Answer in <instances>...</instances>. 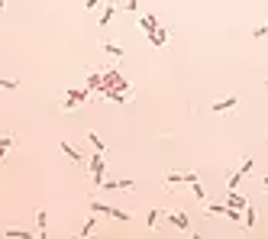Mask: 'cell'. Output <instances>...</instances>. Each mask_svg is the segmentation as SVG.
I'll return each mask as SVG.
<instances>
[{"mask_svg": "<svg viewBox=\"0 0 268 239\" xmlns=\"http://www.w3.org/2000/svg\"><path fill=\"white\" fill-rule=\"evenodd\" d=\"M94 227H97V220H94V217H87V223H84V227H81V236L94 233Z\"/></svg>", "mask_w": 268, "mask_h": 239, "instance_id": "d4e9b609", "label": "cell"}, {"mask_svg": "<svg viewBox=\"0 0 268 239\" xmlns=\"http://www.w3.org/2000/svg\"><path fill=\"white\" fill-rule=\"evenodd\" d=\"M236 107H239V97H223V100L214 104V113H230V110H236Z\"/></svg>", "mask_w": 268, "mask_h": 239, "instance_id": "52a82bcc", "label": "cell"}, {"mask_svg": "<svg viewBox=\"0 0 268 239\" xmlns=\"http://www.w3.org/2000/svg\"><path fill=\"white\" fill-rule=\"evenodd\" d=\"M139 26H142L146 32H155V29H159V19H155L152 13H146V16H139Z\"/></svg>", "mask_w": 268, "mask_h": 239, "instance_id": "7c38bea8", "label": "cell"}, {"mask_svg": "<svg viewBox=\"0 0 268 239\" xmlns=\"http://www.w3.org/2000/svg\"><path fill=\"white\" fill-rule=\"evenodd\" d=\"M3 3H6V0H0V13H3Z\"/></svg>", "mask_w": 268, "mask_h": 239, "instance_id": "4dcf8cb0", "label": "cell"}, {"mask_svg": "<svg viewBox=\"0 0 268 239\" xmlns=\"http://www.w3.org/2000/svg\"><path fill=\"white\" fill-rule=\"evenodd\" d=\"M36 223H39V239H45L49 233H45V223H49V214L45 210H36Z\"/></svg>", "mask_w": 268, "mask_h": 239, "instance_id": "5bb4252c", "label": "cell"}, {"mask_svg": "<svg viewBox=\"0 0 268 239\" xmlns=\"http://www.w3.org/2000/svg\"><path fill=\"white\" fill-rule=\"evenodd\" d=\"M100 49H104V52H107L110 58H123V55H126V52H123V45L110 42V39H104V42H100Z\"/></svg>", "mask_w": 268, "mask_h": 239, "instance_id": "9c48e42d", "label": "cell"}, {"mask_svg": "<svg viewBox=\"0 0 268 239\" xmlns=\"http://www.w3.org/2000/svg\"><path fill=\"white\" fill-rule=\"evenodd\" d=\"M97 6H100V0H87V3H84V10H97Z\"/></svg>", "mask_w": 268, "mask_h": 239, "instance_id": "f1b7e54d", "label": "cell"}, {"mask_svg": "<svg viewBox=\"0 0 268 239\" xmlns=\"http://www.w3.org/2000/svg\"><path fill=\"white\" fill-rule=\"evenodd\" d=\"M87 91H94V94L104 91V74H100V71H94L91 78H87Z\"/></svg>", "mask_w": 268, "mask_h": 239, "instance_id": "8fae6325", "label": "cell"}, {"mask_svg": "<svg viewBox=\"0 0 268 239\" xmlns=\"http://www.w3.org/2000/svg\"><path fill=\"white\" fill-rule=\"evenodd\" d=\"M262 36H268V23H265V26H259V29L252 32V39H262Z\"/></svg>", "mask_w": 268, "mask_h": 239, "instance_id": "4316f807", "label": "cell"}, {"mask_svg": "<svg viewBox=\"0 0 268 239\" xmlns=\"http://www.w3.org/2000/svg\"><path fill=\"white\" fill-rule=\"evenodd\" d=\"M243 178H246V175L233 172V175H230V181H226V188H230V191H236V188H239V181H243Z\"/></svg>", "mask_w": 268, "mask_h": 239, "instance_id": "cb8c5ba5", "label": "cell"}, {"mask_svg": "<svg viewBox=\"0 0 268 239\" xmlns=\"http://www.w3.org/2000/svg\"><path fill=\"white\" fill-rule=\"evenodd\" d=\"M94 91H78V87H65V104H61V110H74L78 104H84V100H91Z\"/></svg>", "mask_w": 268, "mask_h": 239, "instance_id": "7a4b0ae2", "label": "cell"}, {"mask_svg": "<svg viewBox=\"0 0 268 239\" xmlns=\"http://www.w3.org/2000/svg\"><path fill=\"white\" fill-rule=\"evenodd\" d=\"M61 155H68V159H71L74 165H87V162H84V155H81L78 149L71 146V142H65V139H61Z\"/></svg>", "mask_w": 268, "mask_h": 239, "instance_id": "8992f818", "label": "cell"}, {"mask_svg": "<svg viewBox=\"0 0 268 239\" xmlns=\"http://www.w3.org/2000/svg\"><path fill=\"white\" fill-rule=\"evenodd\" d=\"M197 172H168L165 175V191H175L178 184H194Z\"/></svg>", "mask_w": 268, "mask_h": 239, "instance_id": "3957f363", "label": "cell"}, {"mask_svg": "<svg viewBox=\"0 0 268 239\" xmlns=\"http://www.w3.org/2000/svg\"><path fill=\"white\" fill-rule=\"evenodd\" d=\"M165 217H168V220L175 223L178 230H191V217H188V214H181V210H175V214H165Z\"/></svg>", "mask_w": 268, "mask_h": 239, "instance_id": "ba28073f", "label": "cell"}, {"mask_svg": "<svg viewBox=\"0 0 268 239\" xmlns=\"http://www.w3.org/2000/svg\"><path fill=\"white\" fill-rule=\"evenodd\" d=\"M226 204H230V207H239V210H243V207H246V204H249V201H246V197L239 194V191H230V197H226Z\"/></svg>", "mask_w": 268, "mask_h": 239, "instance_id": "4fadbf2b", "label": "cell"}, {"mask_svg": "<svg viewBox=\"0 0 268 239\" xmlns=\"http://www.w3.org/2000/svg\"><path fill=\"white\" fill-rule=\"evenodd\" d=\"M87 142H91V146H94V149H97V152H104V149H107V142H104V139H100V136H97V133H87Z\"/></svg>", "mask_w": 268, "mask_h": 239, "instance_id": "ffe728a7", "label": "cell"}, {"mask_svg": "<svg viewBox=\"0 0 268 239\" xmlns=\"http://www.w3.org/2000/svg\"><path fill=\"white\" fill-rule=\"evenodd\" d=\"M16 146V136L13 133H0V149H13Z\"/></svg>", "mask_w": 268, "mask_h": 239, "instance_id": "d6986e66", "label": "cell"}, {"mask_svg": "<svg viewBox=\"0 0 268 239\" xmlns=\"http://www.w3.org/2000/svg\"><path fill=\"white\" fill-rule=\"evenodd\" d=\"M252 165H256V162H252V155H246V159L239 162V175H249V172H252Z\"/></svg>", "mask_w": 268, "mask_h": 239, "instance_id": "7402d4cb", "label": "cell"}, {"mask_svg": "<svg viewBox=\"0 0 268 239\" xmlns=\"http://www.w3.org/2000/svg\"><path fill=\"white\" fill-rule=\"evenodd\" d=\"M226 207L230 204H207V214L210 217H226Z\"/></svg>", "mask_w": 268, "mask_h": 239, "instance_id": "ac0fdd59", "label": "cell"}, {"mask_svg": "<svg viewBox=\"0 0 268 239\" xmlns=\"http://www.w3.org/2000/svg\"><path fill=\"white\" fill-rule=\"evenodd\" d=\"M136 6H139V0H126V3H123V10H136Z\"/></svg>", "mask_w": 268, "mask_h": 239, "instance_id": "83f0119b", "label": "cell"}, {"mask_svg": "<svg viewBox=\"0 0 268 239\" xmlns=\"http://www.w3.org/2000/svg\"><path fill=\"white\" fill-rule=\"evenodd\" d=\"M256 220H259V210L256 207H252V204H246V227H256Z\"/></svg>", "mask_w": 268, "mask_h": 239, "instance_id": "2e32d148", "label": "cell"}, {"mask_svg": "<svg viewBox=\"0 0 268 239\" xmlns=\"http://www.w3.org/2000/svg\"><path fill=\"white\" fill-rule=\"evenodd\" d=\"M168 36H171V32L165 29V26H159V29H155V32H149V39H152V45H168Z\"/></svg>", "mask_w": 268, "mask_h": 239, "instance_id": "30bf717a", "label": "cell"}, {"mask_svg": "<svg viewBox=\"0 0 268 239\" xmlns=\"http://www.w3.org/2000/svg\"><path fill=\"white\" fill-rule=\"evenodd\" d=\"M3 236H16V239H32V233H26V230H19V227H6V230H3Z\"/></svg>", "mask_w": 268, "mask_h": 239, "instance_id": "e0dca14e", "label": "cell"}, {"mask_svg": "<svg viewBox=\"0 0 268 239\" xmlns=\"http://www.w3.org/2000/svg\"><path fill=\"white\" fill-rule=\"evenodd\" d=\"M265 87H268V81H265Z\"/></svg>", "mask_w": 268, "mask_h": 239, "instance_id": "1f68e13d", "label": "cell"}, {"mask_svg": "<svg viewBox=\"0 0 268 239\" xmlns=\"http://www.w3.org/2000/svg\"><path fill=\"white\" fill-rule=\"evenodd\" d=\"M87 168H91V178L94 184H104V172H107V165H104V152H97V155H91V162H87Z\"/></svg>", "mask_w": 268, "mask_h": 239, "instance_id": "277c9868", "label": "cell"}, {"mask_svg": "<svg viewBox=\"0 0 268 239\" xmlns=\"http://www.w3.org/2000/svg\"><path fill=\"white\" fill-rule=\"evenodd\" d=\"M191 191H194V197H197V201H204V197H207V191L201 188V181H194V184H191Z\"/></svg>", "mask_w": 268, "mask_h": 239, "instance_id": "484cf974", "label": "cell"}, {"mask_svg": "<svg viewBox=\"0 0 268 239\" xmlns=\"http://www.w3.org/2000/svg\"><path fill=\"white\" fill-rule=\"evenodd\" d=\"M6 152H10V149H0V165H3V159H6Z\"/></svg>", "mask_w": 268, "mask_h": 239, "instance_id": "f546056e", "label": "cell"}, {"mask_svg": "<svg viewBox=\"0 0 268 239\" xmlns=\"http://www.w3.org/2000/svg\"><path fill=\"white\" fill-rule=\"evenodd\" d=\"M113 13H116V3H107V6H104V13H100V29H104L110 19H113Z\"/></svg>", "mask_w": 268, "mask_h": 239, "instance_id": "9a60e30c", "label": "cell"}, {"mask_svg": "<svg viewBox=\"0 0 268 239\" xmlns=\"http://www.w3.org/2000/svg\"><path fill=\"white\" fill-rule=\"evenodd\" d=\"M0 87H3V91H16L19 81H16V78H0Z\"/></svg>", "mask_w": 268, "mask_h": 239, "instance_id": "603a6c76", "label": "cell"}, {"mask_svg": "<svg viewBox=\"0 0 268 239\" xmlns=\"http://www.w3.org/2000/svg\"><path fill=\"white\" fill-rule=\"evenodd\" d=\"M188 3H191V0H188Z\"/></svg>", "mask_w": 268, "mask_h": 239, "instance_id": "d6a6232c", "label": "cell"}, {"mask_svg": "<svg viewBox=\"0 0 268 239\" xmlns=\"http://www.w3.org/2000/svg\"><path fill=\"white\" fill-rule=\"evenodd\" d=\"M133 188H136L133 178H113V181L104 178V184H100V191H133Z\"/></svg>", "mask_w": 268, "mask_h": 239, "instance_id": "5b68a950", "label": "cell"}, {"mask_svg": "<svg viewBox=\"0 0 268 239\" xmlns=\"http://www.w3.org/2000/svg\"><path fill=\"white\" fill-rule=\"evenodd\" d=\"M104 91H133V87H129V81L123 78L120 71H116V68H110V71H104ZM100 91V94H104Z\"/></svg>", "mask_w": 268, "mask_h": 239, "instance_id": "6da1fadb", "label": "cell"}, {"mask_svg": "<svg viewBox=\"0 0 268 239\" xmlns=\"http://www.w3.org/2000/svg\"><path fill=\"white\" fill-rule=\"evenodd\" d=\"M159 217H162V210H159V207H152V210H149V217H146V227L152 230L155 223H159Z\"/></svg>", "mask_w": 268, "mask_h": 239, "instance_id": "44dd1931", "label": "cell"}]
</instances>
